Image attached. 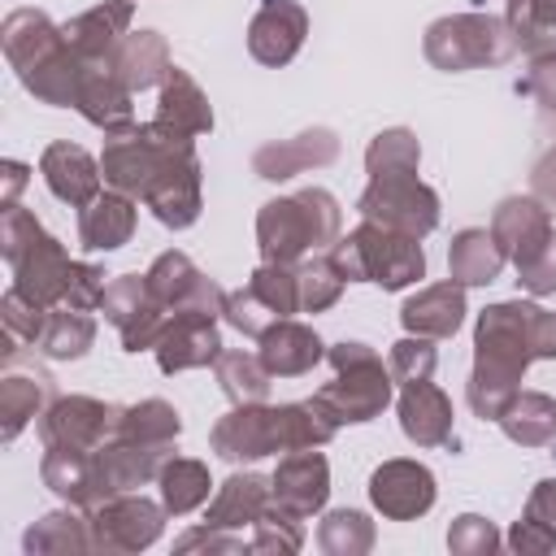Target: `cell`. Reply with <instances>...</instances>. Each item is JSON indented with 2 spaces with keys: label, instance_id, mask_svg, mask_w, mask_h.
<instances>
[{
  "label": "cell",
  "instance_id": "6da1fadb",
  "mask_svg": "<svg viewBox=\"0 0 556 556\" xmlns=\"http://www.w3.org/2000/svg\"><path fill=\"white\" fill-rule=\"evenodd\" d=\"M530 361H556V313L530 300L486 304L473 326V374L465 391L473 417L500 421Z\"/></svg>",
  "mask_w": 556,
  "mask_h": 556
},
{
  "label": "cell",
  "instance_id": "7a4b0ae2",
  "mask_svg": "<svg viewBox=\"0 0 556 556\" xmlns=\"http://www.w3.org/2000/svg\"><path fill=\"white\" fill-rule=\"evenodd\" d=\"M334 421L317 400L295 404H235L208 434L222 460H261L278 452H304L334 439Z\"/></svg>",
  "mask_w": 556,
  "mask_h": 556
},
{
  "label": "cell",
  "instance_id": "3957f363",
  "mask_svg": "<svg viewBox=\"0 0 556 556\" xmlns=\"http://www.w3.org/2000/svg\"><path fill=\"white\" fill-rule=\"evenodd\" d=\"M0 43H4V56L17 70L22 87L35 100L56 104V109H74L87 61L74 56L65 30L48 13H39V9H13L4 17V26H0Z\"/></svg>",
  "mask_w": 556,
  "mask_h": 556
},
{
  "label": "cell",
  "instance_id": "277c9868",
  "mask_svg": "<svg viewBox=\"0 0 556 556\" xmlns=\"http://www.w3.org/2000/svg\"><path fill=\"white\" fill-rule=\"evenodd\" d=\"M343 208L326 187H300L295 195H278L256 213L261 261L295 265L308 252H330L339 243Z\"/></svg>",
  "mask_w": 556,
  "mask_h": 556
},
{
  "label": "cell",
  "instance_id": "5b68a950",
  "mask_svg": "<svg viewBox=\"0 0 556 556\" xmlns=\"http://www.w3.org/2000/svg\"><path fill=\"white\" fill-rule=\"evenodd\" d=\"M0 256L13 269V291H22L39 308H56L74 282V256L39 226V217L22 204L0 213Z\"/></svg>",
  "mask_w": 556,
  "mask_h": 556
},
{
  "label": "cell",
  "instance_id": "8992f818",
  "mask_svg": "<svg viewBox=\"0 0 556 556\" xmlns=\"http://www.w3.org/2000/svg\"><path fill=\"white\" fill-rule=\"evenodd\" d=\"M187 156H195V139L178 135L152 117V122H130L104 139L100 174H104V187H113L130 200H143Z\"/></svg>",
  "mask_w": 556,
  "mask_h": 556
},
{
  "label": "cell",
  "instance_id": "52a82bcc",
  "mask_svg": "<svg viewBox=\"0 0 556 556\" xmlns=\"http://www.w3.org/2000/svg\"><path fill=\"white\" fill-rule=\"evenodd\" d=\"M500 252L517 265V287L530 295L556 291V226L539 195H508L491 213Z\"/></svg>",
  "mask_w": 556,
  "mask_h": 556
},
{
  "label": "cell",
  "instance_id": "ba28073f",
  "mask_svg": "<svg viewBox=\"0 0 556 556\" xmlns=\"http://www.w3.org/2000/svg\"><path fill=\"white\" fill-rule=\"evenodd\" d=\"M326 361L334 365V382L313 391V400L321 404V413L334 426L374 421L391 404V395H395L391 365H382V356L369 343H348L343 339V343L326 348Z\"/></svg>",
  "mask_w": 556,
  "mask_h": 556
},
{
  "label": "cell",
  "instance_id": "9c48e42d",
  "mask_svg": "<svg viewBox=\"0 0 556 556\" xmlns=\"http://www.w3.org/2000/svg\"><path fill=\"white\" fill-rule=\"evenodd\" d=\"M330 256L348 282H374L382 291H404L408 282L426 278L421 239H408V235L387 230L378 222H361L348 239H339L330 248Z\"/></svg>",
  "mask_w": 556,
  "mask_h": 556
},
{
  "label": "cell",
  "instance_id": "30bf717a",
  "mask_svg": "<svg viewBox=\"0 0 556 556\" xmlns=\"http://www.w3.org/2000/svg\"><path fill=\"white\" fill-rule=\"evenodd\" d=\"M426 61L443 74H460V70H491L513 61L517 39L513 26L504 17L491 13H452L426 26Z\"/></svg>",
  "mask_w": 556,
  "mask_h": 556
},
{
  "label": "cell",
  "instance_id": "8fae6325",
  "mask_svg": "<svg viewBox=\"0 0 556 556\" xmlns=\"http://www.w3.org/2000/svg\"><path fill=\"white\" fill-rule=\"evenodd\" d=\"M365 222H378L387 230H400L408 239H426L439 226V195L417 174H382L369 178V187L356 200Z\"/></svg>",
  "mask_w": 556,
  "mask_h": 556
},
{
  "label": "cell",
  "instance_id": "7c38bea8",
  "mask_svg": "<svg viewBox=\"0 0 556 556\" xmlns=\"http://www.w3.org/2000/svg\"><path fill=\"white\" fill-rule=\"evenodd\" d=\"M165 517L169 508L139 495V491H126V495H113L104 504H96L87 513L91 521V547L96 552H117V556H130V552H143L161 539L165 530Z\"/></svg>",
  "mask_w": 556,
  "mask_h": 556
},
{
  "label": "cell",
  "instance_id": "4fadbf2b",
  "mask_svg": "<svg viewBox=\"0 0 556 556\" xmlns=\"http://www.w3.org/2000/svg\"><path fill=\"white\" fill-rule=\"evenodd\" d=\"M100 313H104V321L117 326L126 352L156 348V339H161V330L169 321V308L152 295V287H148L143 274H117V278H109V287L100 295Z\"/></svg>",
  "mask_w": 556,
  "mask_h": 556
},
{
  "label": "cell",
  "instance_id": "5bb4252c",
  "mask_svg": "<svg viewBox=\"0 0 556 556\" xmlns=\"http://www.w3.org/2000/svg\"><path fill=\"white\" fill-rule=\"evenodd\" d=\"M117 404L91 400V395H56L43 417H39V439L43 447H78V452H96L100 443H109L117 434Z\"/></svg>",
  "mask_w": 556,
  "mask_h": 556
},
{
  "label": "cell",
  "instance_id": "9a60e30c",
  "mask_svg": "<svg viewBox=\"0 0 556 556\" xmlns=\"http://www.w3.org/2000/svg\"><path fill=\"white\" fill-rule=\"evenodd\" d=\"M434 473L421 465V460H382L374 473H369V504L387 517V521H417L434 508Z\"/></svg>",
  "mask_w": 556,
  "mask_h": 556
},
{
  "label": "cell",
  "instance_id": "2e32d148",
  "mask_svg": "<svg viewBox=\"0 0 556 556\" xmlns=\"http://www.w3.org/2000/svg\"><path fill=\"white\" fill-rule=\"evenodd\" d=\"M148 287L152 295L169 308V313H182V308H204V313H217L222 317V304H226V291L204 274L195 269V261L178 248L161 252L152 265H148Z\"/></svg>",
  "mask_w": 556,
  "mask_h": 556
},
{
  "label": "cell",
  "instance_id": "e0dca14e",
  "mask_svg": "<svg viewBox=\"0 0 556 556\" xmlns=\"http://www.w3.org/2000/svg\"><path fill=\"white\" fill-rule=\"evenodd\" d=\"M156 365L161 374H182V369H204L222 356V334H217V313L204 308H182L169 313L161 339H156Z\"/></svg>",
  "mask_w": 556,
  "mask_h": 556
},
{
  "label": "cell",
  "instance_id": "ac0fdd59",
  "mask_svg": "<svg viewBox=\"0 0 556 556\" xmlns=\"http://www.w3.org/2000/svg\"><path fill=\"white\" fill-rule=\"evenodd\" d=\"M269 495L278 508L295 513L300 521L321 513L326 500H330V465L317 447H304V452H287L269 478Z\"/></svg>",
  "mask_w": 556,
  "mask_h": 556
},
{
  "label": "cell",
  "instance_id": "d6986e66",
  "mask_svg": "<svg viewBox=\"0 0 556 556\" xmlns=\"http://www.w3.org/2000/svg\"><path fill=\"white\" fill-rule=\"evenodd\" d=\"M304 35H308V13L295 0H265L248 22V52L252 61L278 70L304 48Z\"/></svg>",
  "mask_w": 556,
  "mask_h": 556
},
{
  "label": "cell",
  "instance_id": "ffe728a7",
  "mask_svg": "<svg viewBox=\"0 0 556 556\" xmlns=\"http://www.w3.org/2000/svg\"><path fill=\"white\" fill-rule=\"evenodd\" d=\"M339 156V135L326 130V126H313V130H300L295 139H278V143H265L252 152V169L256 178L265 182H287L304 169H321Z\"/></svg>",
  "mask_w": 556,
  "mask_h": 556
},
{
  "label": "cell",
  "instance_id": "44dd1931",
  "mask_svg": "<svg viewBox=\"0 0 556 556\" xmlns=\"http://www.w3.org/2000/svg\"><path fill=\"white\" fill-rule=\"evenodd\" d=\"M39 174H43L48 191H52L61 204H70V208H87V204L100 195V182H104L100 161H96L87 148L70 143V139H56V143L43 148Z\"/></svg>",
  "mask_w": 556,
  "mask_h": 556
},
{
  "label": "cell",
  "instance_id": "7402d4cb",
  "mask_svg": "<svg viewBox=\"0 0 556 556\" xmlns=\"http://www.w3.org/2000/svg\"><path fill=\"white\" fill-rule=\"evenodd\" d=\"M165 460H169V447H148V443H135V439H117L113 434L109 443L96 447V473H100L104 500L148 486L161 473Z\"/></svg>",
  "mask_w": 556,
  "mask_h": 556
},
{
  "label": "cell",
  "instance_id": "603a6c76",
  "mask_svg": "<svg viewBox=\"0 0 556 556\" xmlns=\"http://www.w3.org/2000/svg\"><path fill=\"white\" fill-rule=\"evenodd\" d=\"M130 17H135V4L130 0H104V4L70 17L61 30H65L74 56H83L87 65H109V56L117 52V43L130 35Z\"/></svg>",
  "mask_w": 556,
  "mask_h": 556
},
{
  "label": "cell",
  "instance_id": "cb8c5ba5",
  "mask_svg": "<svg viewBox=\"0 0 556 556\" xmlns=\"http://www.w3.org/2000/svg\"><path fill=\"white\" fill-rule=\"evenodd\" d=\"M395 413H400V430H404L408 443H417V447L456 443V434H452V400L430 378L426 382H404L400 400H395Z\"/></svg>",
  "mask_w": 556,
  "mask_h": 556
},
{
  "label": "cell",
  "instance_id": "d4e9b609",
  "mask_svg": "<svg viewBox=\"0 0 556 556\" xmlns=\"http://www.w3.org/2000/svg\"><path fill=\"white\" fill-rule=\"evenodd\" d=\"M39 478L52 495H61L65 504L91 513L96 504H104L100 491V473H96V452H78V447H48L39 460Z\"/></svg>",
  "mask_w": 556,
  "mask_h": 556
},
{
  "label": "cell",
  "instance_id": "484cf974",
  "mask_svg": "<svg viewBox=\"0 0 556 556\" xmlns=\"http://www.w3.org/2000/svg\"><path fill=\"white\" fill-rule=\"evenodd\" d=\"M256 343H261L256 352H261V361H265V369L274 378H300V374H308L326 356V343L317 339V330L295 321V317L274 321Z\"/></svg>",
  "mask_w": 556,
  "mask_h": 556
},
{
  "label": "cell",
  "instance_id": "4316f807",
  "mask_svg": "<svg viewBox=\"0 0 556 556\" xmlns=\"http://www.w3.org/2000/svg\"><path fill=\"white\" fill-rule=\"evenodd\" d=\"M135 91L109 70V65H87L83 70V83H78V100H74V109L91 122V126H100L104 135H113V130H122V126H130L135 122Z\"/></svg>",
  "mask_w": 556,
  "mask_h": 556
},
{
  "label": "cell",
  "instance_id": "83f0119b",
  "mask_svg": "<svg viewBox=\"0 0 556 556\" xmlns=\"http://www.w3.org/2000/svg\"><path fill=\"white\" fill-rule=\"evenodd\" d=\"M200 156H187V161H178L148 195H143V204L152 208V217L161 222V226H169V230H187V226H195V217H200V208H204V195H200Z\"/></svg>",
  "mask_w": 556,
  "mask_h": 556
},
{
  "label": "cell",
  "instance_id": "f1b7e54d",
  "mask_svg": "<svg viewBox=\"0 0 556 556\" xmlns=\"http://www.w3.org/2000/svg\"><path fill=\"white\" fill-rule=\"evenodd\" d=\"M400 321L408 334H430V339H452L465 321V287L460 282H434V287H421L417 295L404 300L400 308Z\"/></svg>",
  "mask_w": 556,
  "mask_h": 556
},
{
  "label": "cell",
  "instance_id": "f546056e",
  "mask_svg": "<svg viewBox=\"0 0 556 556\" xmlns=\"http://www.w3.org/2000/svg\"><path fill=\"white\" fill-rule=\"evenodd\" d=\"M135 217H139L135 200L109 187V191H100V195L78 213V243H83L87 252H117L122 243H130Z\"/></svg>",
  "mask_w": 556,
  "mask_h": 556
},
{
  "label": "cell",
  "instance_id": "4dcf8cb0",
  "mask_svg": "<svg viewBox=\"0 0 556 556\" xmlns=\"http://www.w3.org/2000/svg\"><path fill=\"white\" fill-rule=\"evenodd\" d=\"M274 504L269 495V478L265 473H230L217 495L208 500V517L204 526H217V530H243V526H256L261 513Z\"/></svg>",
  "mask_w": 556,
  "mask_h": 556
},
{
  "label": "cell",
  "instance_id": "1f68e13d",
  "mask_svg": "<svg viewBox=\"0 0 556 556\" xmlns=\"http://www.w3.org/2000/svg\"><path fill=\"white\" fill-rule=\"evenodd\" d=\"M109 70H113L130 91L161 87L165 74L174 70L165 35H156V30H130V35L117 43V52L109 56Z\"/></svg>",
  "mask_w": 556,
  "mask_h": 556
},
{
  "label": "cell",
  "instance_id": "d6a6232c",
  "mask_svg": "<svg viewBox=\"0 0 556 556\" xmlns=\"http://www.w3.org/2000/svg\"><path fill=\"white\" fill-rule=\"evenodd\" d=\"M156 122L178 130V135H208L213 130V109H208V96L200 91V83L187 74V70H169L165 83H161V96H156Z\"/></svg>",
  "mask_w": 556,
  "mask_h": 556
},
{
  "label": "cell",
  "instance_id": "836d02e7",
  "mask_svg": "<svg viewBox=\"0 0 556 556\" xmlns=\"http://www.w3.org/2000/svg\"><path fill=\"white\" fill-rule=\"evenodd\" d=\"M52 378L43 369L35 374H4L0 378V439L13 443L35 417H43V408L52 404Z\"/></svg>",
  "mask_w": 556,
  "mask_h": 556
},
{
  "label": "cell",
  "instance_id": "e575fe53",
  "mask_svg": "<svg viewBox=\"0 0 556 556\" xmlns=\"http://www.w3.org/2000/svg\"><path fill=\"white\" fill-rule=\"evenodd\" d=\"M504 261H508V256L500 252L495 235L469 226V230H460V235L452 239V248H447V278L460 282V287H486V282L500 278Z\"/></svg>",
  "mask_w": 556,
  "mask_h": 556
},
{
  "label": "cell",
  "instance_id": "d590c367",
  "mask_svg": "<svg viewBox=\"0 0 556 556\" xmlns=\"http://www.w3.org/2000/svg\"><path fill=\"white\" fill-rule=\"evenodd\" d=\"M500 430L517 447H547L556 439V400L543 391H517L500 413Z\"/></svg>",
  "mask_w": 556,
  "mask_h": 556
},
{
  "label": "cell",
  "instance_id": "8d00e7d4",
  "mask_svg": "<svg viewBox=\"0 0 556 556\" xmlns=\"http://www.w3.org/2000/svg\"><path fill=\"white\" fill-rule=\"evenodd\" d=\"M156 486H161V504L169 508V517H187L200 504H208L213 478H208V465L204 460H195V456H169L161 465V473H156Z\"/></svg>",
  "mask_w": 556,
  "mask_h": 556
},
{
  "label": "cell",
  "instance_id": "74e56055",
  "mask_svg": "<svg viewBox=\"0 0 556 556\" xmlns=\"http://www.w3.org/2000/svg\"><path fill=\"white\" fill-rule=\"evenodd\" d=\"M22 547H26V556L96 552V547H91V521H87V517H78V513H74V504H70V508H61V513L39 517V521L22 534Z\"/></svg>",
  "mask_w": 556,
  "mask_h": 556
},
{
  "label": "cell",
  "instance_id": "f35d334b",
  "mask_svg": "<svg viewBox=\"0 0 556 556\" xmlns=\"http://www.w3.org/2000/svg\"><path fill=\"white\" fill-rule=\"evenodd\" d=\"M91 343H96V317H91L87 308L56 304V308L48 313V326H43V334H39L35 348H39L48 361H78V356L91 352Z\"/></svg>",
  "mask_w": 556,
  "mask_h": 556
},
{
  "label": "cell",
  "instance_id": "ab89813d",
  "mask_svg": "<svg viewBox=\"0 0 556 556\" xmlns=\"http://www.w3.org/2000/svg\"><path fill=\"white\" fill-rule=\"evenodd\" d=\"M213 374H217V382H222V391H226L230 404H265L269 400L274 374L265 369L261 352H243V348L222 352L213 361Z\"/></svg>",
  "mask_w": 556,
  "mask_h": 556
},
{
  "label": "cell",
  "instance_id": "60d3db41",
  "mask_svg": "<svg viewBox=\"0 0 556 556\" xmlns=\"http://www.w3.org/2000/svg\"><path fill=\"white\" fill-rule=\"evenodd\" d=\"M178 434H182V417L165 400L126 404L122 417H117V439H135V443H148V447H174Z\"/></svg>",
  "mask_w": 556,
  "mask_h": 556
},
{
  "label": "cell",
  "instance_id": "b9f144b4",
  "mask_svg": "<svg viewBox=\"0 0 556 556\" xmlns=\"http://www.w3.org/2000/svg\"><path fill=\"white\" fill-rule=\"evenodd\" d=\"M517 48L534 56H556V0H508V17Z\"/></svg>",
  "mask_w": 556,
  "mask_h": 556
},
{
  "label": "cell",
  "instance_id": "7bdbcfd3",
  "mask_svg": "<svg viewBox=\"0 0 556 556\" xmlns=\"http://www.w3.org/2000/svg\"><path fill=\"white\" fill-rule=\"evenodd\" d=\"M295 287H300V313H326L339 304L348 278L330 252H313V256L295 261Z\"/></svg>",
  "mask_w": 556,
  "mask_h": 556
},
{
  "label": "cell",
  "instance_id": "ee69618b",
  "mask_svg": "<svg viewBox=\"0 0 556 556\" xmlns=\"http://www.w3.org/2000/svg\"><path fill=\"white\" fill-rule=\"evenodd\" d=\"M317 547L326 556H365L374 547V521L361 508H330L317 526Z\"/></svg>",
  "mask_w": 556,
  "mask_h": 556
},
{
  "label": "cell",
  "instance_id": "f6af8a7d",
  "mask_svg": "<svg viewBox=\"0 0 556 556\" xmlns=\"http://www.w3.org/2000/svg\"><path fill=\"white\" fill-rule=\"evenodd\" d=\"M417 165H421V143L404 126H391V130L374 135L369 148H365L369 178H382V174H417Z\"/></svg>",
  "mask_w": 556,
  "mask_h": 556
},
{
  "label": "cell",
  "instance_id": "bcb514c9",
  "mask_svg": "<svg viewBox=\"0 0 556 556\" xmlns=\"http://www.w3.org/2000/svg\"><path fill=\"white\" fill-rule=\"evenodd\" d=\"M248 287L278 313V317H291L300 313V287H295V265H282V261H261L248 278Z\"/></svg>",
  "mask_w": 556,
  "mask_h": 556
},
{
  "label": "cell",
  "instance_id": "7dc6e473",
  "mask_svg": "<svg viewBox=\"0 0 556 556\" xmlns=\"http://www.w3.org/2000/svg\"><path fill=\"white\" fill-rule=\"evenodd\" d=\"M48 313L52 308H39V304H30L22 291H4V300H0V317H4V361H13V343H39V334H43V326H48Z\"/></svg>",
  "mask_w": 556,
  "mask_h": 556
},
{
  "label": "cell",
  "instance_id": "c3c4849f",
  "mask_svg": "<svg viewBox=\"0 0 556 556\" xmlns=\"http://www.w3.org/2000/svg\"><path fill=\"white\" fill-rule=\"evenodd\" d=\"M304 547V526L295 513L269 504L261 513V521L252 526V552H274V556H291Z\"/></svg>",
  "mask_w": 556,
  "mask_h": 556
},
{
  "label": "cell",
  "instance_id": "681fc988",
  "mask_svg": "<svg viewBox=\"0 0 556 556\" xmlns=\"http://www.w3.org/2000/svg\"><path fill=\"white\" fill-rule=\"evenodd\" d=\"M391 378L404 387V382H426L434 378V365H439V352H434V339L430 334H404L400 343H391Z\"/></svg>",
  "mask_w": 556,
  "mask_h": 556
},
{
  "label": "cell",
  "instance_id": "f907efd6",
  "mask_svg": "<svg viewBox=\"0 0 556 556\" xmlns=\"http://www.w3.org/2000/svg\"><path fill=\"white\" fill-rule=\"evenodd\" d=\"M222 317L239 330V334H248V339H261L274 321H282L252 287H239V291H226V304H222Z\"/></svg>",
  "mask_w": 556,
  "mask_h": 556
},
{
  "label": "cell",
  "instance_id": "816d5d0a",
  "mask_svg": "<svg viewBox=\"0 0 556 556\" xmlns=\"http://www.w3.org/2000/svg\"><path fill=\"white\" fill-rule=\"evenodd\" d=\"M447 547L456 556H491L500 547V530L486 517H478V513H460L447 526Z\"/></svg>",
  "mask_w": 556,
  "mask_h": 556
},
{
  "label": "cell",
  "instance_id": "f5cc1de1",
  "mask_svg": "<svg viewBox=\"0 0 556 556\" xmlns=\"http://www.w3.org/2000/svg\"><path fill=\"white\" fill-rule=\"evenodd\" d=\"M508 547L517 556H543L556 547V526H547L534 513H521V521H513V530H508Z\"/></svg>",
  "mask_w": 556,
  "mask_h": 556
},
{
  "label": "cell",
  "instance_id": "db71d44e",
  "mask_svg": "<svg viewBox=\"0 0 556 556\" xmlns=\"http://www.w3.org/2000/svg\"><path fill=\"white\" fill-rule=\"evenodd\" d=\"M174 547L178 552H226V556H239V552H252V539L217 530V526H200V530H187Z\"/></svg>",
  "mask_w": 556,
  "mask_h": 556
},
{
  "label": "cell",
  "instance_id": "11a10c76",
  "mask_svg": "<svg viewBox=\"0 0 556 556\" xmlns=\"http://www.w3.org/2000/svg\"><path fill=\"white\" fill-rule=\"evenodd\" d=\"M517 91H526L543 113H556V56H534L530 74L517 83Z\"/></svg>",
  "mask_w": 556,
  "mask_h": 556
},
{
  "label": "cell",
  "instance_id": "9f6ffc18",
  "mask_svg": "<svg viewBox=\"0 0 556 556\" xmlns=\"http://www.w3.org/2000/svg\"><path fill=\"white\" fill-rule=\"evenodd\" d=\"M530 191H534L543 204H556V143L534 161V169H530Z\"/></svg>",
  "mask_w": 556,
  "mask_h": 556
},
{
  "label": "cell",
  "instance_id": "6f0895ef",
  "mask_svg": "<svg viewBox=\"0 0 556 556\" xmlns=\"http://www.w3.org/2000/svg\"><path fill=\"white\" fill-rule=\"evenodd\" d=\"M526 513H534V517H543L547 526H556V478H543V482L530 491Z\"/></svg>",
  "mask_w": 556,
  "mask_h": 556
},
{
  "label": "cell",
  "instance_id": "680465c9",
  "mask_svg": "<svg viewBox=\"0 0 556 556\" xmlns=\"http://www.w3.org/2000/svg\"><path fill=\"white\" fill-rule=\"evenodd\" d=\"M0 178H4V195H0V204L9 208V204H17V191L26 187L30 169H26L22 161H4V165H0Z\"/></svg>",
  "mask_w": 556,
  "mask_h": 556
}]
</instances>
